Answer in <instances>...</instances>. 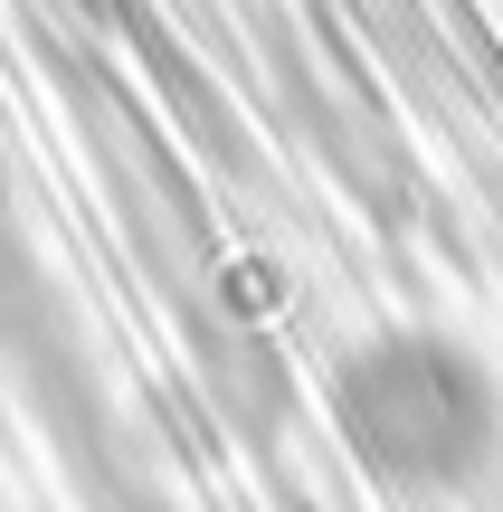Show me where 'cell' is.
Here are the masks:
<instances>
[{
  "instance_id": "obj_1",
  "label": "cell",
  "mask_w": 503,
  "mask_h": 512,
  "mask_svg": "<svg viewBox=\"0 0 503 512\" xmlns=\"http://www.w3.org/2000/svg\"><path fill=\"white\" fill-rule=\"evenodd\" d=\"M333 427L390 494H466L503 456V380L437 323L361 332L333 361Z\"/></svg>"
}]
</instances>
